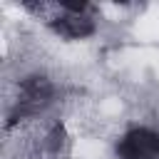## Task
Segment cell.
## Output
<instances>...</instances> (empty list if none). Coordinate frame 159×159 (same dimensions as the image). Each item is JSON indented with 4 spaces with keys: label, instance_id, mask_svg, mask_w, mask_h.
I'll use <instances>...</instances> for the list:
<instances>
[{
    "label": "cell",
    "instance_id": "obj_1",
    "mask_svg": "<svg viewBox=\"0 0 159 159\" xmlns=\"http://www.w3.org/2000/svg\"><path fill=\"white\" fill-rule=\"evenodd\" d=\"M119 157L122 159H159V134L152 129H132L119 142Z\"/></svg>",
    "mask_w": 159,
    "mask_h": 159
},
{
    "label": "cell",
    "instance_id": "obj_2",
    "mask_svg": "<svg viewBox=\"0 0 159 159\" xmlns=\"http://www.w3.org/2000/svg\"><path fill=\"white\" fill-rule=\"evenodd\" d=\"M55 30H57L60 35H65V37L77 40V37H87V35H92L94 25H92L87 17H82V15H67V17H62V20L55 22Z\"/></svg>",
    "mask_w": 159,
    "mask_h": 159
}]
</instances>
